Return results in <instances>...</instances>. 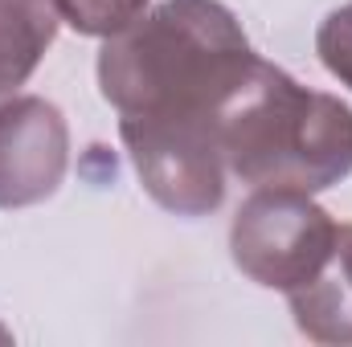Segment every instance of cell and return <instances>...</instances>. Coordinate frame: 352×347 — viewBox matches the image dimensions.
Segmentation results:
<instances>
[{"label": "cell", "mask_w": 352, "mask_h": 347, "mask_svg": "<svg viewBox=\"0 0 352 347\" xmlns=\"http://www.w3.org/2000/svg\"><path fill=\"white\" fill-rule=\"evenodd\" d=\"M316 53H320L324 70H328L332 78H340V82L352 90V4L332 8V12L320 21Z\"/></svg>", "instance_id": "cell-9"}, {"label": "cell", "mask_w": 352, "mask_h": 347, "mask_svg": "<svg viewBox=\"0 0 352 347\" xmlns=\"http://www.w3.org/2000/svg\"><path fill=\"white\" fill-rule=\"evenodd\" d=\"M287 298H291L295 327L311 344H352V225L336 229V246L320 265V274L299 290H291Z\"/></svg>", "instance_id": "cell-6"}, {"label": "cell", "mask_w": 352, "mask_h": 347, "mask_svg": "<svg viewBox=\"0 0 352 347\" xmlns=\"http://www.w3.org/2000/svg\"><path fill=\"white\" fill-rule=\"evenodd\" d=\"M336 221L295 188H254V196L234 213L230 254L234 265L266 290H299L320 274L336 246Z\"/></svg>", "instance_id": "cell-3"}, {"label": "cell", "mask_w": 352, "mask_h": 347, "mask_svg": "<svg viewBox=\"0 0 352 347\" xmlns=\"http://www.w3.org/2000/svg\"><path fill=\"white\" fill-rule=\"evenodd\" d=\"M54 4L58 16L82 37H111L148 8V0H54Z\"/></svg>", "instance_id": "cell-8"}, {"label": "cell", "mask_w": 352, "mask_h": 347, "mask_svg": "<svg viewBox=\"0 0 352 347\" xmlns=\"http://www.w3.org/2000/svg\"><path fill=\"white\" fill-rule=\"evenodd\" d=\"M221 152L250 188L324 192L352 172V106L258 58L221 110Z\"/></svg>", "instance_id": "cell-2"}, {"label": "cell", "mask_w": 352, "mask_h": 347, "mask_svg": "<svg viewBox=\"0 0 352 347\" xmlns=\"http://www.w3.org/2000/svg\"><path fill=\"white\" fill-rule=\"evenodd\" d=\"M58 21L54 0H0V94L33 78L58 37Z\"/></svg>", "instance_id": "cell-7"}, {"label": "cell", "mask_w": 352, "mask_h": 347, "mask_svg": "<svg viewBox=\"0 0 352 347\" xmlns=\"http://www.w3.org/2000/svg\"><path fill=\"white\" fill-rule=\"evenodd\" d=\"M258 53L221 0H160L98 49V90L119 119H217Z\"/></svg>", "instance_id": "cell-1"}, {"label": "cell", "mask_w": 352, "mask_h": 347, "mask_svg": "<svg viewBox=\"0 0 352 347\" xmlns=\"http://www.w3.org/2000/svg\"><path fill=\"white\" fill-rule=\"evenodd\" d=\"M70 164V127L37 94L0 102V208H29L58 192Z\"/></svg>", "instance_id": "cell-5"}, {"label": "cell", "mask_w": 352, "mask_h": 347, "mask_svg": "<svg viewBox=\"0 0 352 347\" xmlns=\"http://www.w3.org/2000/svg\"><path fill=\"white\" fill-rule=\"evenodd\" d=\"M119 139L144 192L176 217H209L226 200L217 119H119Z\"/></svg>", "instance_id": "cell-4"}]
</instances>
